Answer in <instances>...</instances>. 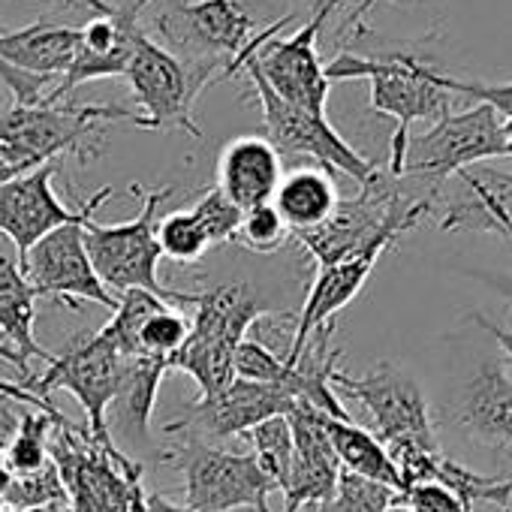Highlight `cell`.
Instances as JSON below:
<instances>
[{
  "instance_id": "cell-29",
  "label": "cell",
  "mask_w": 512,
  "mask_h": 512,
  "mask_svg": "<svg viewBox=\"0 0 512 512\" xmlns=\"http://www.w3.org/2000/svg\"><path fill=\"white\" fill-rule=\"evenodd\" d=\"M244 437L253 446V452H250L253 461L260 464V470L269 476V482L278 491H284L290 467H293V428H290V419L287 416L266 419L256 428H250Z\"/></svg>"
},
{
  "instance_id": "cell-50",
  "label": "cell",
  "mask_w": 512,
  "mask_h": 512,
  "mask_svg": "<svg viewBox=\"0 0 512 512\" xmlns=\"http://www.w3.org/2000/svg\"><path fill=\"white\" fill-rule=\"evenodd\" d=\"M0 34H4V28H0Z\"/></svg>"
},
{
  "instance_id": "cell-21",
  "label": "cell",
  "mask_w": 512,
  "mask_h": 512,
  "mask_svg": "<svg viewBox=\"0 0 512 512\" xmlns=\"http://www.w3.org/2000/svg\"><path fill=\"white\" fill-rule=\"evenodd\" d=\"M284 178L281 154L266 136H238L217 157V184L241 211L269 205Z\"/></svg>"
},
{
  "instance_id": "cell-35",
  "label": "cell",
  "mask_w": 512,
  "mask_h": 512,
  "mask_svg": "<svg viewBox=\"0 0 512 512\" xmlns=\"http://www.w3.org/2000/svg\"><path fill=\"white\" fill-rule=\"evenodd\" d=\"M290 235L293 232L287 229L284 217L269 202V205H256V208L244 211L235 244H241L244 250H253V253H275L290 241Z\"/></svg>"
},
{
  "instance_id": "cell-41",
  "label": "cell",
  "mask_w": 512,
  "mask_h": 512,
  "mask_svg": "<svg viewBox=\"0 0 512 512\" xmlns=\"http://www.w3.org/2000/svg\"><path fill=\"white\" fill-rule=\"evenodd\" d=\"M302 4L308 7L311 16H335L350 0H302Z\"/></svg>"
},
{
  "instance_id": "cell-8",
  "label": "cell",
  "mask_w": 512,
  "mask_h": 512,
  "mask_svg": "<svg viewBox=\"0 0 512 512\" xmlns=\"http://www.w3.org/2000/svg\"><path fill=\"white\" fill-rule=\"evenodd\" d=\"M494 157H509L503 118L491 106L476 103L464 112L443 115L437 124H431L428 133L410 136L401 175L419 181L434 196H440L455 172Z\"/></svg>"
},
{
  "instance_id": "cell-18",
  "label": "cell",
  "mask_w": 512,
  "mask_h": 512,
  "mask_svg": "<svg viewBox=\"0 0 512 512\" xmlns=\"http://www.w3.org/2000/svg\"><path fill=\"white\" fill-rule=\"evenodd\" d=\"M323 413L296 404L287 419L293 428V467L284 485V512L320 509L332 500L341 461L323 431Z\"/></svg>"
},
{
  "instance_id": "cell-20",
  "label": "cell",
  "mask_w": 512,
  "mask_h": 512,
  "mask_svg": "<svg viewBox=\"0 0 512 512\" xmlns=\"http://www.w3.org/2000/svg\"><path fill=\"white\" fill-rule=\"evenodd\" d=\"M383 253L386 250H368V253L353 256V260L317 269V278L308 287L305 305H302V311L296 317L293 344H290V350L284 356L287 365H296V359L302 356L311 332H317L326 323H335V314L344 311L362 293L365 281L371 278V272H374V266H377V260H380Z\"/></svg>"
},
{
  "instance_id": "cell-25",
  "label": "cell",
  "mask_w": 512,
  "mask_h": 512,
  "mask_svg": "<svg viewBox=\"0 0 512 512\" xmlns=\"http://www.w3.org/2000/svg\"><path fill=\"white\" fill-rule=\"evenodd\" d=\"M79 52V28L73 25H52L46 19L0 34V61H7L19 70L64 79L73 67Z\"/></svg>"
},
{
  "instance_id": "cell-22",
  "label": "cell",
  "mask_w": 512,
  "mask_h": 512,
  "mask_svg": "<svg viewBox=\"0 0 512 512\" xmlns=\"http://www.w3.org/2000/svg\"><path fill=\"white\" fill-rule=\"evenodd\" d=\"M34 323H37L34 287L28 284L19 260L0 256V344L13 353L22 383L34 380V368H31L34 359H40L46 365H52V359H55V353L40 347V341L34 335Z\"/></svg>"
},
{
  "instance_id": "cell-45",
  "label": "cell",
  "mask_w": 512,
  "mask_h": 512,
  "mask_svg": "<svg viewBox=\"0 0 512 512\" xmlns=\"http://www.w3.org/2000/svg\"><path fill=\"white\" fill-rule=\"evenodd\" d=\"M7 512H67V506H40V509H7Z\"/></svg>"
},
{
  "instance_id": "cell-48",
  "label": "cell",
  "mask_w": 512,
  "mask_h": 512,
  "mask_svg": "<svg viewBox=\"0 0 512 512\" xmlns=\"http://www.w3.org/2000/svg\"><path fill=\"white\" fill-rule=\"evenodd\" d=\"M7 464V446H4V440H0V467Z\"/></svg>"
},
{
  "instance_id": "cell-49",
  "label": "cell",
  "mask_w": 512,
  "mask_h": 512,
  "mask_svg": "<svg viewBox=\"0 0 512 512\" xmlns=\"http://www.w3.org/2000/svg\"><path fill=\"white\" fill-rule=\"evenodd\" d=\"M500 512H512V506H506V509H500Z\"/></svg>"
},
{
  "instance_id": "cell-24",
  "label": "cell",
  "mask_w": 512,
  "mask_h": 512,
  "mask_svg": "<svg viewBox=\"0 0 512 512\" xmlns=\"http://www.w3.org/2000/svg\"><path fill=\"white\" fill-rule=\"evenodd\" d=\"M166 359L154 356H121L118 389L109 404L106 422L121 428V437H130L136 446L148 443L151 437V413L157 404V392L163 377L169 374Z\"/></svg>"
},
{
  "instance_id": "cell-5",
  "label": "cell",
  "mask_w": 512,
  "mask_h": 512,
  "mask_svg": "<svg viewBox=\"0 0 512 512\" xmlns=\"http://www.w3.org/2000/svg\"><path fill=\"white\" fill-rule=\"evenodd\" d=\"M151 28L166 52L220 82L253 40L256 25L241 0H160Z\"/></svg>"
},
{
  "instance_id": "cell-44",
  "label": "cell",
  "mask_w": 512,
  "mask_h": 512,
  "mask_svg": "<svg viewBox=\"0 0 512 512\" xmlns=\"http://www.w3.org/2000/svg\"><path fill=\"white\" fill-rule=\"evenodd\" d=\"M503 139H506V148H509V157H512V115L503 118Z\"/></svg>"
},
{
  "instance_id": "cell-12",
  "label": "cell",
  "mask_w": 512,
  "mask_h": 512,
  "mask_svg": "<svg viewBox=\"0 0 512 512\" xmlns=\"http://www.w3.org/2000/svg\"><path fill=\"white\" fill-rule=\"evenodd\" d=\"M118 371H121V353L109 338V332L100 329L70 338L67 350L55 353L46 374H34V380H28L25 386L43 401H52L49 395L55 389H67L85 410L88 434L106 449H121L109 434V422H106L109 404L118 389Z\"/></svg>"
},
{
  "instance_id": "cell-14",
  "label": "cell",
  "mask_w": 512,
  "mask_h": 512,
  "mask_svg": "<svg viewBox=\"0 0 512 512\" xmlns=\"http://www.w3.org/2000/svg\"><path fill=\"white\" fill-rule=\"evenodd\" d=\"M332 386L338 395H347L368 410L374 437L386 449L404 443L440 446L422 386L395 362H377L362 377L335 371Z\"/></svg>"
},
{
  "instance_id": "cell-37",
  "label": "cell",
  "mask_w": 512,
  "mask_h": 512,
  "mask_svg": "<svg viewBox=\"0 0 512 512\" xmlns=\"http://www.w3.org/2000/svg\"><path fill=\"white\" fill-rule=\"evenodd\" d=\"M443 88L455 97H470L476 103L491 106L500 118L512 115V82L503 85H488V82H464L455 76H443Z\"/></svg>"
},
{
  "instance_id": "cell-26",
  "label": "cell",
  "mask_w": 512,
  "mask_h": 512,
  "mask_svg": "<svg viewBox=\"0 0 512 512\" xmlns=\"http://www.w3.org/2000/svg\"><path fill=\"white\" fill-rule=\"evenodd\" d=\"M338 202L341 193L335 184V172L323 166H299L287 172L272 199V205L278 208V214L284 217L293 235L311 232L320 223H326L338 208Z\"/></svg>"
},
{
  "instance_id": "cell-30",
  "label": "cell",
  "mask_w": 512,
  "mask_h": 512,
  "mask_svg": "<svg viewBox=\"0 0 512 512\" xmlns=\"http://www.w3.org/2000/svg\"><path fill=\"white\" fill-rule=\"evenodd\" d=\"M187 335H190V317L175 305H163L139 326L136 356H154L172 362V356L181 350Z\"/></svg>"
},
{
  "instance_id": "cell-11",
  "label": "cell",
  "mask_w": 512,
  "mask_h": 512,
  "mask_svg": "<svg viewBox=\"0 0 512 512\" xmlns=\"http://www.w3.org/2000/svg\"><path fill=\"white\" fill-rule=\"evenodd\" d=\"M124 79L136 100V127L142 130H181L190 139H202V127L193 118L199 94L214 85L208 76L190 70L172 52L142 31L133 46Z\"/></svg>"
},
{
  "instance_id": "cell-3",
  "label": "cell",
  "mask_w": 512,
  "mask_h": 512,
  "mask_svg": "<svg viewBox=\"0 0 512 512\" xmlns=\"http://www.w3.org/2000/svg\"><path fill=\"white\" fill-rule=\"evenodd\" d=\"M49 458L67 488V512H145V464L100 446L88 428L52 425Z\"/></svg>"
},
{
  "instance_id": "cell-43",
  "label": "cell",
  "mask_w": 512,
  "mask_h": 512,
  "mask_svg": "<svg viewBox=\"0 0 512 512\" xmlns=\"http://www.w3.org/2000/svg\"><path fill=\"white\" fill-rule=\"evenodd\" d=\"M383 512H416V509H413V506H407V503H404V497H398V500H395V503H389Z\"/></svg>"
},
{
  "instance_id": "cell-28",
  "label": "cell",
  "mask_w": 512,
  "mask_h": 512,
  "mask_svg": "<svg viewBox=\"0 0 512 512\" xmlns=\"http://www.w3.org/2000/svg\"><path fill=\"white\" fill-rule=\"evenodd\" d=\"M70 422L67 416L55 419L43 410L28 407L19 416V428L13 434V440L7 443V467L10 473H34L40 467H46L49 458V431L52 425H64Z\"/></svg>"
},
{
  "instance_id": "cell-23",
  "label": "cell",
  "mask_w": 512,
  "mask_h": 512,
  "mask_svg": "<svg viewBox=\"0 0 512 512\" xmlns=\"http://www.w3.org/2000/svg\"><path fill=\"white\" fill-rule=\"evenodd\" d=\"M458 422L476 443L491 449L512 446V380L497 362H482L479 374L467 383Z\"/></svg>"
},
{
  "instance_id": "cell-38",
  "label": "cell",
  "mask_w": 512,
  "mask_h": 512,
  "mask_svg": "<svg viewBox=\"0 0 512 512\" xmlns=\"http://www.w3.org/2000/svg\"><path fill=\"white\" fill-rule=\"evenodd\" d=\"M401 497H404V503L413 506L416 512H470L449 488H443V485H437V482L413 485V488H407Z\"/></svg>"
},
{
  "instance_id": "cell-47",
  "label": "cell",
  "mask_w": 512,
  "mask_h": 512,
  "mask_svg": "<svg viewBox=\"0 0 512 512\" xmlns=\"http://www.w3.org/2000/svg\"><path fill=\"white\" fill-rule=\"evenodd\" d=\"M4 94H7V91H4V88H0V118H4V112H7V109L13 106V103H10V106H4Z\"/></svg>"
},
{
  "instance_id": "cell-16",
  "label": "cell",
  "mask_w": 512,
  "mask_h": 512,
  "mask_svg": "<svg viewBox=\"0 0 512 512\" xmlns=\"http://www.w3.org/2000/svg\"><path fill=\"white\" fill-rule=\"evenodd\" d=\"M73 7H85L94 16L79 25V52L67 76L58 82L55 103L67 100L76 88L91 79L124 76L133 58L136 37L145 31L142 16L151 7V0H133L130 7H112L106 0H67Z\"/></svg>"
},
{
  "instance_id": "cell-4",
  "label": "cell",
  "mask_w": 512,
  "mask_h": 512,
  "mask_svg": "<svg viewBox=\"0 0 512 512\" xmlns=\"http://www.w3.org/2000/svg\"><path fill=\"white\" fill-rule=\"evenodd\" d=\"M130 190L142 196V211L133 220L115 226L97 223L94 217L85 220V244L97 278L106 290H115L118 296L127 290H148L166 305H193L196 293L169 290L157 278V263L163 256L157 244V211L175 193V187L145 190L139 184H130Z\"/></svg>"
},
{
  "instance_id": "cell-17",
  "label": "cell",
  "mask_w": 512,
  "mask_h": 512,
  "mask_svg": "<svg viewBox=\"0 0 512 512\" xmlns=\"http://www.w3.org/2000/svg\"><path fill=\"white\" fill-rule=\"evenodd\" d=\"M55 172H61L58 160L0 184V235H7L16 244L19 266L40 238L64 223H73L82 214V202L70 208L55 193Z\"/></svg>"
},
{
  "instance_id": "cell-40",
  "label": "cell",
  "mask_w": 512,
  "mask_h": 512,
  "mask_svg": "<svg viewBox=\"0 0 512 512\" xmlns=\"http://www.w3.org/2000/svg\"><path fill=\"white\" fill-rule=\"evenodd\" d=\"M145 512H202V509H190V506H175L172 500H166L163 494L151 491L145 500ZM232 512H253V509H232Z\"/></svg>"
},
{
  "instance_id": "cell-31",
  "label": "cell",
  "mask_w": 512,
  "mask_h": 512,
  "mask_svg": "<svg viewBox=\"0 0 512 512\" xmlns=\"http://www.w3.org/2000/svg\"><path fill=\"white\" fill-rule=\"evenodd\" d=\"M40 506H67V488L55 461L34 473H13L4 491V512L7 509H40Z\"/></svg>"
},
{
  "instance_id": "cell-46",
  "label": "cell",
  "mask_w": 512,
  "mask_h": 512,
  "mask_svg": "<svg viewBox=\"0 0 512 512\" xmlns=\"http://www.w3.org/2000/svg\"><path fill=\"white\" fill-rule=\"evenodd\" d=\"M0 359H4V362H10V365L16 368V359H13V353H10V350H7L4 344H0Z\"/></svg>"
},
{
  "instance_id": "cell-6",
  "label": "cell",
  "mask_w": 512,
  "mask_h": 512,
  "mask_svg": "<svg viewBox=\"0 0 512 512\" xmlns=\"http://www.w3.org/2000/svg\"><path fill=\"white\" fill-rule=\"evenodd\" d=\"M196 317H190V335L172 356L169 368L184 371L199 386V395H214L235 380V350L247 338V329L266 311L244 284H223L196 293Z\"/></svg>"
},
{
  "instance_id": "cell-7",
  "label": "cell",
  "mask_w": 512,
  "mask_h": 512,
  "mask_svg": "<svg viewBox=\"0 0 512 512\" xmlns=\"http://www.w3.org/2000/svg\"><path fill=\"white\" fill-rule=\"evenodd\" d=\"M290 22H293V16H281L263 34H256L244 46L238 61L226 70L223 79H232L244 61H253V67L260 70L266 85L281 100H287L299 109L326 115L332 82L326 79V64L320 61L317 40H320V31L329 22V16H311L299 31H293L290 37H281V31Z\"/></svg>"
},
{
  "instance_id": "cell-32",
  "label": "cell",
  "mask_w": 512,
  "mask_h": 512,
  "mask_svg": "<svg viewBox=\"0 0 512 512\" xmlns=\"http://www.w3.org/2000/svg\"><path fill=\"white\" fill-rule=\"evenodd\" d=\"M157 244H160V253L169 256V260L178 266L199 263L205 256V250L211 247L205 238V229L190 214V208L172 211L163 220H157Z\"/></svg>"
},
{
  "instance_id": "cell-33",
  "label": "cell",
  "mask_w": 512,
  "mask_h": 512,
  "mask_svg": "<svg viewBox=\"0 0 512 512\" xmlns=\"http://www.w3.org/2000/svg\"><path fill=\"white\" fill-rule=\"evenodd\" d=\"M398 497L401 494L395 488H389V485H380L374 479L341 470L332 500L326 506H320L317 512H383Z\"/></svg>"
},
{
  "instance_id": "cell-10",
  "label": "cell",
  "mask_w": 512,
  "mask_h": 512,
  "mask_svg": "<svg viewBox=\"0 0 512 512\" xmlns=\"http://www.w3.org/2000/svg\"><path fill=\"white\" fill-rule=\"evenodd\" d=\"M112 193L115 187H103L94 196H88L82 202V214L73 223L52 229L46 238H40L28 250L22 272L28 284L34 287L37 299L52 296V299L67 302L70 308H79L82 302H94V305L115 311L118 296H112L97 278L94 263L88 256V244H85V220H91L97 208L112 199Z\"/></svg>"
},
{
  "instance_id": "cell-27",
  "label": "cell",
  "mask_w": 512,
  "mask_h": 512,
  "mask_svg": "<svg viewBox=\"0 0 512 512\" xmlns=\"http://www.w3.org/2000/svg\"><path fill=\"white\" fill-rule=\"evenodd\" d=\"M320 419H323V431L341 461V470L374 479L401 494L398 470H395L386 446L374 437V431L356 425L353 419H332V416H320Z\"/></svg>"
},
{
  "instance_id": "cell-36",
  "label": "cell",
  "mask_w": 512,
  "mask_h": 512,
  "mask_svg": "<svg viewBox=\"0 0 512 512\" xmlns=\"http://www.w3.org/2000/svg\"><path fill=\"white\" fill-rule=\"evenodd\" d=\"M235 377L241 380H253V383H272L281 386L287 392V380H290V365L275 356L269 347H263L260 341L244 338L241 347L235 350V362H232Z\"/></svg>"
},
{
  "instance_id": "cell-1",
  "label": "cell",
  "mask_w": 512,
  "mask_h": 512,
  "mask_svg": "<svg viewBox=\"0 0 512 512\" xmlns=\"http://www.w3.org/2000/svg\"><path fill=\"white\" fill-rule=\"evenodd\" d=\"M443 70L422 58L416 49H401L389 55H356L341 52L326 64L329 82L368 79L371 82V112L395 121L389 142V175L401 178L404 154L410 142V127L416 121L437 124L452 112L455 94L443 88Z\"/></svg>"
},
{
  "instance_id": "cell-15",
  "label": "cell",
  "mask_w": 512,
  "mask_h": 512,
  "mask_svg": "<svg viewBox=\"0 0 512 512\" xmlns=\"http://www.w3.org/2000/svg\"><path fill=\"white\" fill-rule=\"evenodd\" d=\"M293 407H296L293 398L281 386L235 377L220 392L205 398L199 395L193 404H187L181 419L163 425V434L214 446L217 440L244 437L250 428H256L266 419L287 416Z\"/></svg>"
},
{
  "instance_id": "cell-19",
  "label": "cell",
  "mask_w": 512,
  "mask_h": 512,
  "mask_svg": "<svg viewBox=\"0 0 512 512\" xmlns=\"http://www.w3.org/2000/svg\"><path fill=\"white\" fill-rule=\"evenodd\" d=\"M455 190L440 214L443 232H494L512 244V172L470 166L452 175Z\"/></svg>"
},
{
  "instance_id": "cell-42",
  "label": "cell",
  "mask_w": 512,
  "mask_h": 512,
  "mask_svg": "<svg viewBox=\"0 0 512 512\" xmlns=\"http://www.w3.org/2000/svg\"><path fill=\"white\" fill-rule=\"evenodd\" d=\"M377 4H380V0H356V10H359L362 16H368ZM392 4H410V0H392Z\"/></svg>"
},
{
  "instance_id": "cell-9",
  "label": "cell",
  "mask_w": 512,
  "mask_h": 512,
  "mask_svg": "<svg viewBox=\"0 0 512 512\" xmlns=\"http://www.w3.org/2000/svg\"><path fill=\"white\" fill-rule=\"evenodd\" d=\"M157 458L184 473V497L190 509L269 512V494L278 491L247 452H229L181 437Z\"/></svg>"
},
{
  "instance_id": "cell-13",
  "label": "cell",
  "mask_w": 512,
  "mask_h": 512,
  "mask_svg": "<svg viewBox=\"0 0 512 512\" xmlns=\"http://www.w3.org/2000/svg\"><path fill=\"white\" fill-rule=\"evenodd\" d=\"M250 79V88L260 100L263 109V124H266V139L278 148V154H299V157H311L317 160V166L329 169V172H344L347 178H353L359 187H365L380 166L374 160H368L365 154H359L332 124L326 115L299 109L287 100H281L266 79L260 76V70L253 67V61H244L241 70Z\"/></svg>"
},
{
  "instance_id": "cell-39",
  "label": "cell",
  "mask_w": 512,
  "mask_h": 512,
  "mask_svg": "<svg viewBox=\"0 0 512 512\" xmlns=\"http://www.w3.org/2000/svg\"><path fill=\"white\" fill-rule=\"evenodd\" d=\"M470 320H473L479 329H485V332H488V335H491V338L500 344V350H503V353L512 359V329H503V326H497L494 320H488V317H485V314H479V311H473V314H470Z\"/></svg>"
},
{
  "instance_id": "cell-34",
  "label": "cell",
  "mask_w": 512,
  "mask_h": 512,
  "mask_svg": "<svg viewBox=\"0 0 512 512\" xmlns=\"http://www.w3.org/2000/svg\"><path fill=\"white\" fill-rule=\"evenodd\" d=\"M190 214L199 220V226L205 229V238L211 247H223V244H235L238 238V229H241V217L244 211L220 193V187H208L193 205H190Z\"/></svg>"
},
{
  "instance_id": "cell-2",
  "label": "cell",
  "mask_w": 512,
  "mask_h": 512,
  "mask_svg": "<svg viewBox=\"0 0 512 512\" xmlns=\"http://www.w3.org/2000/svg\"><path fill=\"white\" fill-rule=\"evenodd\" d=\"M112 121H136V112L97 103L76 106L67 100L34 109L10 106L0 118V172L16 178L43 163H61L64 157L91 163L103 154L106 124Z\"/></svg>"
}]
</instances>
